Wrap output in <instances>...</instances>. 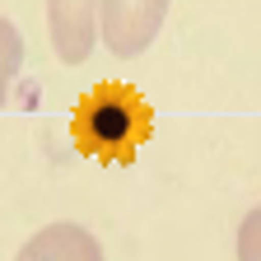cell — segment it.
I'll use <instances>...</instances> for the list:
<instances>
[{
    "label": "cell",
    "instance_id": "obj_1",
    "mask_svg": "<svg viewBox=\"0 0 261 261\" xmlns=\"http://www.w3.org/2000/svg\"><path fill=\"white\" fill-rule=\"evenodd\" d=\"M75 136L98 159H136L149 136V108L126 84H98L75 112Z\"/></svg>",
    "mask_w": 261,
    "mask_h": 261
},
{
    "label": "cell",
    "instance_id": "obj_2",
    "mask_svg": "<svg viewBox=\"0 0 261 261\" xmlns=\"http://www.w3.org/2000/svg\"><path fill=\"white\" fill-rule=\"evenodd\" d=\"M173 0H103V14H98V42L112 56L130 61L145 56L149 42L159 38L163 19H168Z\"/></svg>",
    "mask_w": 261,
    "mask_h": 261
},
{
    "label": "cell",
    "instance_id": "obj_3",
    "mask_svg": "<svg viewBox=\"0 0 261 261\" xmlns=\"http://www.w3.org/2000/svg\"><path fill=\"white\" fill-rule=\"evenodd\" d=\"M103 0H47V38L65 65H84L98 42Z\"/></svg>",
    "mask_w": 261,
    "mask_h": 261
},
{
    "label": "cell",
    "instance_id": "obj_4",
    "mask_svg": "<svg viewBox=\"0 0 261 261\" xmlns=\"http://www.w3.org/2000/svg\"><path fill=\"white\" fill-rule=\"evenodd\" d=\"M14 261H108L103 256V243H98L84 224L75 219H56L47 228H38Z\"/></svg>",
    "mask_w": 261,
    "mask_h": 261
},
{
    "label": "cell",
    "instance_id": "obj_5",
    "mask_svg": "<svg viewBox=\"0 0 261 261\" xmlns=\"http://www.w3.org/2000/svg\"><path fill=\"white\" fill-rule=\"evenodd\" d=\"M19 70H23V33L14 28V19L0 14V108H5L10 84H14Z\"/></svg>",
    "mask_w": 261,
    "mask_h": 261
},
{
    "label": "cell",
    "instance_id": "obj_6",
    "mask_svg": "<svg viewBox=\"0 0 261 261\" xmlns=\"http://www.w3.org/2000/svg\"><path fill=\"white\" fill-rule=\"evenodd\" d=\"M238 261H261V205H252L238 224Z\"/></svg>",
    "mask_w": 261,
    "mask_h": 261
}]
</instances>
